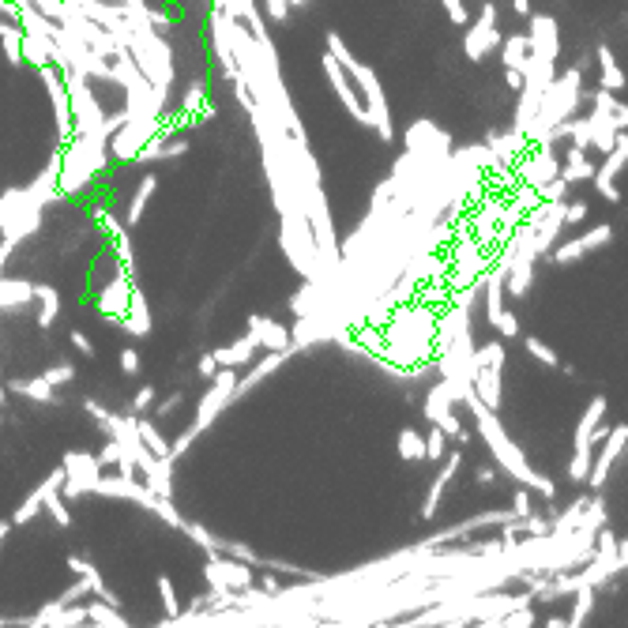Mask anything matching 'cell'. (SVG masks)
<instances>
[{
	"label": "cell",
	"instance_id": "1",
	"mask_svg": "<svg viewBox=\"0 0 628 628\" xmlns=\"http://www.w3.org/2000/svg\"><path fill=\"white\" fill-rule=\"evenodd\" d=\"M459 403H466L471 406V414H474V422H478V433H481V440L490 444V452H493V459L505 466V471L519 481V486H527V490H534V493H542V497H557V486H553V478H546V474H538L534 466L523 459V452L512 444V437L505 433V425L497 422V410L493 406H486L478 399V391H474V384L471 388H463V396H459Z\"/></svg>",
	"mask_w": 628,
	"mask_h": 628
},
{
	"label": "cell",
	"instance_id": "2",
	"mask_svg": "<svg viewBox=\"0 0 628 628\" xmlns=\"http://www.w3.org/2000/svg\"><path fill=\"white\" fill-rule=\"evenodd\" d=\"M328 53H335V57L343 61V68L357 80V87L365 91L369 124H373L376 136H381L384 143H391V139H396V124H391V110H388V98H384V87H381V80H376V71L369 64H357L354 53L347 49V42L339 38V34H328Z\"/></svg>",
	"mask_w": 628,
	"mask_h": 628
},
{
	"label": "cell",
	"instance_id": "3",
	"mask_svg": "<svg viewBox=\"0 0 628 628\" xmlns=\"http://www.w3.org/2000/svg\"><path fill=\"white\" fill-rule=\"evenodd\" d=\"M580 95H583V71L580 68H568V71H557V80H553L546 87L542 95V105H538V113L531 121L527 129V139H538L546 136L549 129H557L561 121H568L572 113H576L580 105Z\"/></svg>",
	"mask_w": 628,
	"mask_h": 628
},
{
	"label": "cell",
	"instance_id": "4",
	"mask_svg": "<svg viewBox=\"0 0 628 628\" xmlns=\"http://www.w3.org/2000/svg\"><path fill=\"white\" fill-rule=\"evenodd\" d=\"M282 248L286 256H290V264L297 267V272L305 279H316V238H313V226L309 219H305V211L294 207L282 214Z\"/></svg>",
	"mask_w": 628,
	"mask_h": 628
},
{
	"label": "cell",
	"instance_id": "5",
	"mask_svg": "<svg viewBox=\"0 0 628 628\" xmlns=\"http://www.w3.org/2000/svg\"><path fill=\"white\" fill-rule=\"evenodd\" d=\"M602 418H606V399L595 396L587 403L580 425H576V452H572V463H568V478L572 481H587L590 459H595V433H599Z\"/></svg>",
	"mask_w": 628,
	"mask_h": 628
},
{
	"label": "cell",
	"instance_id": "6",
	"mask_svg": "<svg viewBox=\"0 0 628 628\" xmlns=\"http://www.w3.org/2000/svg\"><path fill=\"white\" fill-rule=\"evenodd\" d=\"M500 38L505 34L497 30V8H493V0H486L481 4V15L474 23H466V38H463V53L471 61H481V57H490V53L500 46Z\"/></svg>",
	"mask_w": 628,
	"mask_h": 628
},
{
	"label": "cell",
	"instance_id": "7",
	"mask_svg": "<svg viewBox=\"0 0 628 628\" xmlns=\"http://www.w3.org/2000/svg\"><path fill=\"white\" fill-rule=\"evenodd\" d=\"M628 448V425H614L606 429V437L599 440V456L590 459V471H587V486L590 490H602V481L609 478V466L617 463V456Z\"/></svg>",
	"mask_w": 628,
	"mask_h": 628
},
{
	"label": "cell",
	"instance_id": "8",
	"mask_svg": "<svg viewBox=\"0 0 628 628\" xmlns=\"http://www.w3.org/2000/svg\"><path fill=\"white\" fill-rule=\"evenodd\" d=\"M624 163H628V132H617V143H614V151L609 155H602V166H595V188L602 192V200H609V204H617L621 200V192H617V173L624 170Z\"/></svg>",
	"mask_w": 628,
	"mask_h": 628
},
{
	"label": "cell",
	"instance_id": "9",
	"mask_svg": "<svg viewBox=\"0 0 628 628\" xmlns=\"http://www.w3.org/2000/svg\"><path fill=\"white\" fill-rule=\"evenodd\" d=\"M531 143H534V151L519 163V173H523V185L542 188V185H549L553 177L561 173V166H557V158H553V143L549 139H531Z\"/></svg>",
	"mask_w": 628,
	"mask_h": 628
},
{
	"label": "cell",
	"instance_id": "10",
	"mask_svg": "<svg viewBox=\"0 0 628 628\" xmlns=\"http://www.w3.org/2000/svg\"><path fill=\"white\" fill-rule=\"evenodd\" d=\"M609 238H614V226H609V222H602V226H590L587 233H580L576 241L553 245V248H549L546 256H549L553 264H572V260H583L587 253H595V248L609 245Z\"/></svg>",
	"mask_w": 628,
	"mask_h": 628
},
{
	"label": "cell",
	"instance_id": "11",
	"mask_svg": "<svg viewBox=\"0 0 628 628\" xmlns=\"http://www.w3.org/2000/svg\"><path fill=\"white\" fill-rule=\"evenodd\" d=\"M233 391H238V373H233V365H222L219 373H214V384H211V391L200 399V414H196V422H192L196 433H200V429H204L214 414H219L222 403L233 396Z\"/></svg>",
	"mask_w": 628,
	"mask_h": 628
},
{
	"label": "cell",
	"instance_id": "12",
	"mask_svg": "<svg viewBox=\"0 0 628 628\" xmlns=\"http://www.w3.org/2000/svg\"><path fill=\"white\" fill-rule=\"evenodd\" d=\"M527 46H531V53H538V57L557 61L561 57V27H557V20H553V15H534L531 12Z\"/></svg>",
	"mask_w": 628,
	"mask_h": 628
},
{
	"label": "cell",
	"instance_id": "13",
	"mask_svg": "<svg viewBox=\"0 0 628 628\" xmlns=\"http://www.w3.org/2000/svg\"><path fill=\"white\" fill-rule=\"evenodd\" d=\"M324 71H328V80H331V91L339 95V102L347 105V113H350L354 121L369 124V110L362 105V98L354 95V87L347 83V68H343V61H339L335 53H324Z\"/></svg>",
	"mask_w": 628,
	"mask_h": 628
},
{
	"label": "cell",
	"instance_id": "14",
	"mask_svg": "<svg viewBox=\"0 0 628 628\" xmlns=\"http://www.w3.org/2000/svg\"><path fill=\"white\" fill-rule=\"evenodd\" d=\"M129 301H132V282H129V272L121 267V275L105 282V290L98 294V313L105 320H124V313H129Z\"/></svg>",
	"mask_w": 628,
	"mask_h": 628
},
{
	"label": "cell",
	"instance_id": "15",
	"mask_svg": "<svg viewBox=\"0 0 628 628\" xmlns=\"http://www.w3.org/2000/svg\"><path fill=\"white\" fill-rule=\"evenodd\" d=\"M207 580L219 587V590H248L253 587V572L238 561H226V557H211L207 561Z\"/></svg>",
	"mask_w": 628,
	"mask_h": 628
},
{
	"label": "cell",
	"instance_id": "16",
	"mask_svg": "<svg viewBox=\"0 0 628 628\" xmlns=\"http://www.w3.org/2000/svg\"><path fill=\"white\" fill-rule=\"evenodd\" d=\"M248 331L256 335V347L264 350H290L294 347V335L286 331L275 320H264V316H248Z\"/></svg>",
	"mask_w": 628,
	"mask_h": 628
},
{
	"label": "cell",
	"instance_id": "17",
	"mask_svg": "<svg viewBox=\"0 0 628 628\" xmlns=\"http://www.w3.org/2000/svg\"><path fill=\"white\" fill-rule=\"evenodd\" d=\"M64 474L76 478L80 486L91 493L95 481L102 478V459H98V456H87V452H68V456H64Z\"/></svg>",
	"mask_w": 628,
	"mask_h": 628
},
{
	"label": "cell",
	"instance_id": "18",
	"mask_svg": "<svg viewBox=\"0 0 628 628\" xmlns=\"http://www.w3.org/2000/svg\"><path fill=\"white\" fill-rule=\"evenodd\" d=\"M459 463H463V456H459V452H452V456L444 459L440 474L433 478V486H429V497H425V505H422V519H433V515H437V508H440V497H444V490H448V481H452V478L459 474Z\"/></svg>",
	"mask_w": 628,
	"mask_h": 628
},
{
	"label": "cell",
	"instance_id": "19",
	"mask_svg": "<svg viewBox=\"0 0 628 628\" xmlns=\"http://www.w3.org/2000/svg\"><path fill=\"white\" fill-rule=\"evenodd\" d=\"M456 399H459V396H456L452 381H440L433 391H429V399H425V418L440 425L448 414H456V410H452V403H456Z\"/></svg>",
	"mask_w": 628,
	"mask_h": 628
},
{
	"label": "cell",
	"instance_id": "20",
	"mask_svg": "<svg viewBox=\"0 0 628 628\" xmlns=\"http://www.w3.org/2000/svg\"><path fill=\"white\" fill-rule=\"evenodd\" d=\"M595 561L609 572V576H617V572H624L621 568V557H617V534L609 531L606 523L599 527V534H595Z\"/></svg>",
	"mask_w": 628,
	"mask_h": 628
},
{
	"label": "cell",
	"instance_id": "21",
	"mask_svg": "<svg viewBox=\"0 0 628 628\" xmlns=\"http://www.w3.org/2000/svg\"><path fill=\"white\" fill-rule=\"evenodd\" d=\"M505 272H508V267L497 264L493 272L486 275V320H490V324L505 313Z\"/></svg>",
	"mask_w": 628,
	"mask_h": 628
},
{
	"label": "cell",
	"instance_id": "22",
	"mask_svg": "<svg viewBox=\"0 0 628 628\" xmlns=\"http://www.w3.org/2000/svg\"><path fill=\"white\" fill-rule=\"evenodd\" d=\"M595 57H599V76H602L599 87H606V91H614V95H617L621 87H624V71H621V64H617V57H614V49H609L606 42H599Z\"/></svg>",
	"mask_w": 628,
	"mask_h": 628
},
{
	"label": "cell",
	"instance_id": "23",
	"mask_svg": "<svg viewBox=\"0 0 628 628\" xmlns=\"http://www.w3.org/2000/svg\"><path fill=\"white\" fill-rule=\"evenodd\" d=\"M523 132H512V136H500V132H490L486 136V147L493 151L497 158V166H508L512 158H519V151H523Z\"/></svg>",
	"mask_w": 628,
	"mask_h": 628
},
{
	"label": "cell",
	"instance_id": "24",
	"mask_svg": "<svg viewBox=\"0 0 628 628\" xmlns=\"http://www.w3.org/2000/svg\"><path fill=\"white\" fill-rule=\"evenodd\" d=\"M474 391H478L481 403L497 410V406H500V369H497V365L474 369Z\"/></svg>",
	"mask_w": 628,
	"mask_h": 628
},
{
	"label": "cell",
	"instance_id": "25",
	"mask_svg": "<svg viewBox=\"0 0 628 628\" xmlns=\"http://www.w3.org/2000/svg\"><path fill=\"white\" fill-rule=\"evenodd\" d=\"M561 177L568 185H580V181H590L595 177V163L587 158V151H580V147H568V155H565V166H561Z\"/></svg>",
	"mask_w": 628,
	"mask_h": 628
},
{
	"label": "cell",
	"instance_id": "26",
	"mask_svg": "<svg viewBox=\"0 0 628 628\" xmlns=\"http://www.w3.org/2000/svg\"><path fill=\"white\" fill-rule=\"evenodd\" d=\"M253 350H256V335L248 331L245 339H238V343H230V347H222V350H214V357H219V365H248L253 362Z\"/></svg>",
	"mask_w": 628,
	"mask_h": 628
},
{
	"label": "cell",
	"instance_id": "27",
	"mask_svg": "<svg viewBox=\"0 0 628 628\" xmlns=\"http://www.w3.org/2000/svg\"><path fill=\"white\" fill-rule=\"evenodd\" d=\"M124 328H129L132 335H147L151 331V313H147V301H143V294L132 286V301H129V313H124L121 320Z\"/></svg>",
	"mask_w": 628,
	"mask_h": 628
},
{
	"label": "cell",
	"instance_id": "28",
	"mask_svg": "<svg viewBox=\"0 0 628 628\" xmlns=\"http://www.w3.org/2000/svg\"><path fill=\"white\" fill-rule=\"evenodd\" d=\"M527 53H531L527 34H505V38H500V61H505V68H519V71H523Z\"/></svg>",
	"mask_w": 628,
	"mask_h": 628
},
{
	"label": "cell",
	"instance_id": "29",
	"mask_svg": "<svg viewBox=\"0 0 628 628\" xmlns=\"http://www.w3.org/2000/svg\"><path fill=\"white\" fill-rule=\"evenodd\" d=\"M34 297L42 301V313H38V324L42 328H49L53 320H57V313H61V294L53 290V286H46V282H38L34 286Z\"/></svg>",
	"mask_w": 628,
	"mask_h": 628
},
{
	"label": "cell",
	"instance_id": "30",
	"mask_svg": "<svg viewBox=\"0 0 628 628\" xmlns=\"http://www.w3.org/2000/svg\"><path fill=\"white\" fill-rule=\"evenodd\" d=\"M399 456L406 463H422L425 459V437L418 433V429H403V433H399Z\"/></svg>",
	"mask_w": 628,
	"mask_h": 628
},
{
	"label": "cell",
	"instance_id": "31",
	"mask_svg": "<svg viewBox=\"0 0 628 628\" xmlns=\"http://www.w3.org/2000/svg\"><path fill=\"white\" fill-rule=\"evenodd\" d=\"M20 396L34 399V403H53V384L46 381V376H34V381H15L12 384Z\"/></svg>",
	"mask_w": 628,
	"mask_h": 628
},
{
	"label": "cell",
	"instance_id": "32",
	"mask_svg": "<svg viewBox=\"0 0 628 628\" xmlns=\"http://www.w3.org/2000/svg\"><path fill=\"white\" fill-rule=\"evenodd\" d=\"M595 599H599V590L590 587V583L576 587V606H572V617H568V624H583V621H587V614H590V609H595Z\"/></svg>",
	"mask_w": 628,
	"mask_h": 628
},
{
	"label": "cell",
	"instance_id": "33",
	"mask_svg": "<svg viewBox=\"0 0 628 628\" xmlns=\"http://www.w3.org/2000/svg\"><path fill=\"white\" fill-rule=\"evenodd\" d=\"M87 621H91V624H110V628H124V617L117 614V609H113V602H91V606H87Z\"/></svg>",
	"mask_w": 628,
	"mask_h": 628
},
{
	"label": "cell",
	"instance_id": "34",
	"mask_svg": "<svg viewBox=\"0 0 628 628\" xmlns=\"http://www.w3.org/2000/svg\"><path fill=\"white\" fill-rule=\"evenodd\" d=\"M523 347H527V354H531V357H538V362H542V365H549V369H561V357H557V350L546 347L542 339L527 335V339H523Z\"/></svg>",
	"mask_w": 628,
	"mask_h": 628
},
{
	"label": "cell",
	"instance_id": "35",
	"mask_svg": "<svg viewBox=\"0 0 628 628\" xmlns=\"http://www.w3.org/2000/svg\"><path fill=\"white\" fill-rule=\"evenodd\" d=\"M42 505H46V493H42V486H38V493H30V497L23 500V505H20V512L12 515V527H23V523H30V519L38 515V508H42Z\"/></svg>",
	"mask_w": 628,
	"mask_h": 628
},
{
	"label": "cell",
	"instance_id": "36",
	"mask_svg": "<svg viewBox=\"0 0 628 628\" xmlns=\"http://www.w3.org/2000/svg\"><path fill=\"white\" fill-rule=\"evenodd\" d=\"M0 42H4V53H8L12 64L23 61V30L20 27H4V30H0Z\"/></svg>",
	"mask_w": 628,
	"mask_h": 628
},
{
	"label": "cell",
	"instance_id": "37",
	"mask_svg": "<svg viewBox=\"0 0 628 628\" xmlns=\"http://www.w3.org/2000/svg\"><path fill=\"white\" fill-rule=\"evenodd\" d=\"M155 188H158L155 177H143L139 188H136V200H132V207H129V222H139V214H143V207H147V200H151Z\"/></svg>",
	"mask_w": 628,
	"mask_h": 628
},
{
	"label": "cell",
	"instance_id": "38",
	"mask_svg": "<svg viewBox=\"0 0 628 628\" xmlns=\"http://www.w3.org/2000/svg\"><path fill=\"white\" fill-rule=\"evenodd\" d=\"M136 425H139V440H143V444H147V448H151V452H155V456H170V444H166L163 437H158V429H155L151 422H143V418H139Z\"/></svg>",
	"mask_w": 628,
	"mask_h": 628
},
{
	"label": "cell",
	"instance_id": "39",
	"mask_svg": "<svg viewBox=\"0 0 628 628\" xmlns=\"http://www.w3.org/2000/svg\"><path fill=\"white\" fill-rule=\"evenodd\" d=\"M474 365H505V343H481V350H474Z\"/></svg>",
	"mask_w": 628,
	"mask_h": 628
},
{
	"label": "cell",
	"instance_id": "40",
	"mask_svg": "<svg viewBox=\"0 0 628 628\" xmlns=\"http://www.w3.org/2000/svg\"><path fill=\"white\" fill-rule=\"evenodd\" d=\"M444 448H448V433L440 425H433L425 433V459H444Z\"/></svg>",
	"mask_w": 628,
	"mask_h": 628
},
{
	"label": "cell",
	"instance_id": "41",
	"mask_svg": "<svg viewBox=\"0 0 628 628\" xmlns=\"http://www.w3.org/2000/svg\"><path fill=\"white\" fill-rule=\"evenodd\" d=\"M440 4H444L448 20H452L456 27H466V23H471V12H466V4H463V0H440Z\"/></svg>",
	"mask_w": 628,
	"mask_h": 628
},
{
	"label": "cell",
	"instance_id": "42",
	"mask_svg": "<svg viewBox=\"0 0 628 628\" xmlns=\"http://www.w3.org/2000/svg\"><path fill=\"white\" fill-rule=\"evenodd\" d=\"M493 328H497L500 339H515V335H519V320H515L512 313H500V316L493 320Z\"/></svg>",
	"mask_w": 628,
	"mask_h": 628
},
{
	"label": "cell",
	"instance_id": "43",
	"mask_svg": "<svg viewBox=\"0 0 628 628\" xmlns=\"http://www.w3.org/2000/svg\"><path fill=\"white\" fill-rule=\"evenodd\" d=\"M512 515H519V519L531 515V490H527V486H519V490L512 493Z\"/></svg>",
	"mask_w": 628,
	"mask_h": 628
},
{
	"label": "cell",
	"instance_id": "44",
	"mask_svg": "<svg viewBox=\"0 0 628 628\" xmlns=\"http://www.w3.org/2000/svg\"><path fill=\"white\" fill-rule=\"evenodd\" d=\"M158 590H163V602H166V614L170 617H181V609H177V595H173V583L163 576L158 580Z\"/></svg>",
	"mask_w": 628,
	"mask_h": 628
},
{
	"label": "cell",
	"instance_id": "45",
	"mask_svg": "<svg viewBox=\"0 0 628 628\" xmlns=\"http://www.w3.org/2000/svg\"><path fill=\"white\" fill-rule=\"evenodd\" d=\"M113 248H117V260H121L124 267H129V260H132V245H129V233H124V230L113 233Z\"/></svg>",
	"mask_w": 628,
	"mask_h": 628
},
{
	"label": "cell",
	"instance_id": "46",
	"mask_svg": "<svg viewBox=\"0 0 628 628\" xmlns=\"http://www.w3.org/2000/svg\"><path fill=\"white\" fill-rule=\"evenodd\" d=\"M46 376V381L53 384V388H57V384H68L71 381V376H76V369H71V365H53L49 373H42Z\"/></svg>",
	"mask_w": 628,
	"mask_h": 628
},
{
	"label": "cell",
	"instance_id": "47",
	"mask_svg": "<svg viewBox=\"0 0 628 628\" xmlns=\"http://www.w3.org/2000/svg\"><path fill=\"white\" fill-rule=\"evenodd\" d=\"M219 369H222V365H219V357H214V354H204L200 365H196V373H200L204 381H214V373H219Z\"/></svg>",
	"mask_w": 628,
	"mask_h": 628
},
{
	"label": "cell",
	"instance_id": "48",
	"mask_svg": "<svg viewBox=\"0 0 628 628\" xmlns=\"http://www.w3.org/2000/svg\"><path fill=\"white\" fill-rule=\"evenodd\" d=\"M264 4H267V15H272L275 23H282L286 15H290V0H264Z\"/></svg>",
	"mask_w": 628,
	"mask_h": 628
},
{
	"label": "cell",
	"instance_id": "49",
	"mask_svg": "<svg viewBox=\"0 0 628 628\" xmlns=\"http://www.w3.org/2000/svg\"><path fill=\"white\" fill-rule=\"evenodd\" d=\"M523 534H549V523H546V519L542 515H523Z\"/></svg>",
	"mask_w": 628,
	"mask_h": 628
},
{
	"label": "cell",
	"instance_id": "50",
	"mask_svg": "<svg viewBox=\"0 0 628 628\" xmlns=\"http://www.w3.org/2000/svg\"><path fill=\"white\" fill-rule=\"evenodd\" d=\"M583 219H587V204L583 200H576V204L565 200V222H583Z\"/></svg>",
	"mask_w": 628,
	"mask_h": 628
},
{
	"label": "cell",
	"instance_id": "51",
	"mask_svg": "<svg viewBox=\"0 0 628 628\" xmlns=\"http://www.w3.org/2000/svg\"><path fill=\"white\" fill-rule=\"evenodd\" d=\"M155 403V388H139L136 391V403H132V410H136V414H143V410H147Z\"/></svg>",
	"mask_w": 628,
	"mask_h": 628
},
{
	"label": "cell",
	"instance_id": "52",
	"mask_svg": "<svg viewBox=\"0 0 628 628\" xmlns=\"http://www.w3.org/2000/svg\"><path fill=\"white\" fill-rule=\"evenodd\" d=\"M95 219H98V226H102L105 233H117V230H121V226H117V219H113V214L105 211V207H95Z\"/></svg>",
	"mask_w": 628,
	"mask_h": 628
},
{
	"label": "cell",
	"instance_id": "53",
	"mask_svg": "<svg viewBox=\"0 0 628 628\" xmlns=\"http://www.w3.org/2000/svg\"><path fill=\"white\" fill-rule=\"evenodd\" d=\"M71 347H76L80 354H87V357H95V343L83 331H71Z\"/></svg>",
	"mask_w": 628,
	"mask_h": 628
},
{
	"label": "cell",
	"instance_id": "54",
	"mask_svg": "<svg viewBox=\"0 0 628 628\" xmlns=\"http://www.w3.org/2000/svg\"><path fill=\"white\" fill-rule=\"evenodd\" d=\"M121 369L129 373V376L139 373V354H136V350H121Z\"/></svg>",
	"mask_w": 628,
	"mask_h": 628
},
{
	"label": "cell",
	"instance_id": "55",
	"mask_svg": "<svg viewBox=\"0 0 628 628\" xmlns=\"http://www.w3.org/2000/svg\"><path fill=\"white\" fill-rule=\"evenodd\" d=\"M609 117H614L617 129H628V105H624V102H617L614 110H609Z\"/></svg>",
	"mask_w": 628,
	"mask_h": 628
},
{
	"label": "cell",
	"instance_id": "56",
	"mask_svg": "<svg viewBox=\"0 0 628 628\" xmlns=\"http://www.w3.org/2000/svg\"><path fill=\"white\" fill-rule=\"evenodd\" d=\"M505 80H508L512 91H519V87H523V71H519V68H505Z\"/></svg>",
	"mask_w": 628,
	"mask_h": 628
},
{
	"label": "cell",
	"instance_id": "57",
	"mask_svg": "<svg viewBox=\"0 0 628 628\" xmlns=\"http://www.w3.org/2000/svg\"><path fill=\"white\" fill-rule=\"evenodd\" d=\"M87 414H91V418H98V422H105V418H110V410H105V406H98L95 399H87Z\"/></svg>",
	"mask_w": 628,
	"mask_h": 628
},
{
	"label": "cell",
	"instance_id": "58",
	"mask_svg": "<svg viewBox=\"0 0 628 628\" xmlns=\"http://www.w3.org/2000/svg\"><path fill=\"white\" fill-rule=\"evenodd\" d=\"M512 12L515 15H531V0H512Z\"/></svg>",
	"mask_w": 628,
	"mask_h": 628
},
{
	"label": "cell",
	"instance_id": "59",
	"mask_svg": "<svg viewBox=\"0 0 628 628\" xmlns=\"http://www.w3.org/2000/svg\"><path fill=\"white\" fill-rule=\"evenodd\" d=\"M617 557H621V568H628V538H624V542L617 538Z\"/></svg>",
	"mask_w": 628,
	"mask_h": 628
},
{
	"label": "cell",
	"instance_id": "60",
	"mask_svg": "<svg viewBox=\"0 0 628 628\" xmlns=\"http://www.w3.org/2000/svg\"><path fill=\"white\" fill-rule=\"evenodd\" d=\"M177 403H181V396H170L166 403H158V414H170V410H173Z\"/></svg>",
	"mask_w": 628,
	"mask_h": 628
},
{
	"label": "cell",
	"instance_id": "61",
	"mask_svg": "<svg viewBox=\"0 0 628 628\" xmlns=\"http://www.w3.org/2000/svg\"><path fill=\"white\" fill-rule=\"evenodd\" d=\"M478 481H481V486H490V481H493V471H490V466H478Z\"/></svg>",
	"mask_w": 628,
	"mask_h": 628
},
{
	"label": "cell",
	"instance_id": "62",
	"mask_svg": "<svg viewBox=\"0 0 628 628\" xmlns=\"http://www.w3.org/2000/svg\"><path fill=\"white\" fill-rule=\"evenodd\" d=\"M546 624H549V628H565V624H568V617H549Z\"/></svg>",
	"mask_w": 628,
	"mask_h": 628
},
{
	"label": "cell",
	"instance_id": "63",
	"mask_svg": "<svg viewBox=\"0 0 628 628\" xmlns=\"http://www.w3.org/2000/svg\"><path fill=\"white\" fill-rule=\"evenodd\" d=\"M8 531H12V523H0V542H4V538H8Z\"/></svg>",
	"mask_w": 628,
	"mask_h": 628
}]
</instances>
